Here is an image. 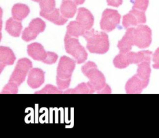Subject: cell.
Instances as JSON below:
<instances>
[{"instance_id":"cell-9","label":"cell","mask_w":159,"mask_h":138,"mask_svg":"<svg viewBox=\"0 0 159 138\" xmlns=\"http://www.w3.org/2000/svg\"><path fill=\"white\" fill-rule=\"evenodd\" d=\"M45 22L40 18L32 19L29 26L25 28L22 33V39L25 42L34 40L37 35L44 31L45 29Z\"/></svg>"},{"instance_id":"cell-11","label":"cell","mask_w":159,"mask_h":138,"mask_svg":"<svg viewBox=\"0 0 159 138\" xmlns=\"http://www.w3.org/2000/svg\"><path fill=\"white\" fill-rule=\"evenodd\" d=\"M148 84V82L143 80L135 74L127 81L125 90L127 94H139L147 86Z\"/></svg>"},{"instance_id":"cell-26","label":"cell","mask_w":159,"mask_h":138,"mask_svg":"<svg viewBox=\"0 0 159 138\" xmlns=\"http://www.w3.org/2000/svg\"><path fill=\"white\" fill-rule=\"evenodd\" d=\"M18 85L12 81H9L3 88L1 94H17L18 93Z\"/></svg>"},{"instance_id":"cell-22","label":"cell","mask_w":159,"mask_h":138,"mask_svg":"<svg viewBox=\"0 0 159 138\" xmlns=\"http://www.w3.org/2000/svg\"><path fill=\"white\" fill-rule=\"evenodd\" d=\"M94 93L88 82L81 83L75 88L66 89L63 91L64 94H92Z\"/></svg>"},{"instance_id":"cell-29","label":"cell","mask_w":159,"mask_h":138,"mask_svg":"<svg viewBox=\"0 0 159 138\" xmlns=\"http://www.w3.org/2000/svg\"><path fill=\"white\" fill-rule=\"evenodd\" d=\"M153 67L155 69H159V47L157 48L153 55Z\"/></svg>"},{"instance_id":"cell-31","label":"cell","mask_w":159,"mask_h":138,"mask_svg":"<svg viewBox=\"0 0 159 138\" xmlns=\"http://www.w3.org/2000/svg\"><path fill=\"white\" fill-rule=\"evenodd\" d=\"M97 93H102V94H109V93H111V88L108 86V85H106L105 86L99 91L97 92Z\"/></svg>"},{"instance_id":"cell-20","label":"cell","mask_w":159,"mask_h":138,"mask_svg":"<svg viewBox=\"0 0 159 138\" xmlns=\"http://www.w3.org/2000/svg\"><path fill=\"white\" fill-rule=\"evenodd\" d=\"M76 6V4L72 1L63 0L60 10L65 17L67 19L72 18L77 11Z\"/></svg>"},{"instance_id":"cell-6","label":"cell","mask_w":159,"mask_h":138,"mask_svg":"<svg viewBox=\"0 0 159 138\" xmlns=\"http://www.w3.org/2000/svg\"><path fill=\"white\" fill-rule=\"evenodd\" d=\"M32 68V63L27 58H20L10 76L9 81H12L20 86L25 80L26 76Z\"/></svg>"},{"instance_id":"cell-27","label":"cell","mask_w":159,"mask_h":138,"mask_svg":"<svg viewBox=\"0 0 159 138\" xmlns=\"http://www.w3.org/2000/svg\"><path fill=\"white\" fill-rule=\"evenodd\" d=\"M148 5V0H134L132 8L145 11Z\"/></svg>"},{"instance_id":"cell-18","label":"cell","mask_w":159,"mask_h":138,"mask_svg":"<svg viewBox=\"0 0 159 138\" xmlns=\"http://www.w3.org/2000/svg\"><path fill=\"white\" fill-rule=\"evenodd\" d=\"M5 29L11 36L18 37L20 35L22 25L20 21H19L13 17H10L6 22Z\"/></svg>"},{"instance_id":"cell-13","label":"cell","mask_w":159,"mask_h":138,"mask_svg":"<svg viewBox=\"0 0 159 138\" xmlns=\"http://www.w3.org/2000/svg\"><path fill=\"white\" fill-rule=\"evenodd\" d=\"M134 27H129L122 37V38L118 42L117 48L119 50V53H125L130 52L134 45Z\"/></svg>"},{"instance_id":"cell-7","label":"cell","mask_w":159,"mask_h":138,"mask_svg":"<svg viewBox=\"0 0 159 138\" xmlns=\"http://www.w3.org/2000/svg\"><path fill=\"white\" fill-rule=\"evenodd\" d=\"M133 35L134 45L140 48L149 47L152 42V30L147 25L139 24L134 27Z\"/></svg>"},{"instance_id":"cell-21","label":"cell","mask_w":159,"mask_h":138,"mask_svg":"<svg viewBox=\"0 0 159 138\" xmlns=\"http://www.w3.org/2000/svg\"><path fill=\"white\" fill-rule=\"evenodd\" d=\"M86 29L76 21H71L66 26V33L71 37L78 38L83 36L86 32Z\"/></svg>"},{"instance_id":"cell-2","label":"cell","mask_w":159,"mask_h":138,"mask_svg":"<svg viewBox=\"0 0 159 138\" xmlns=\"http://www.w3.org/2000/svg\"><path fill=\"white\" fill-rule=\"evenodd\" d=\"M75 68V60L65 55L60 57L57 68L56 76L57 85L60 90H65L68 88Z\"/></svg>"},{"instance_id":"cell-15","label":"cell","mask_w":159,"mask_h":138,"mask_svg":"<svg viewBox=\"0 0 159 138\" xmlns=\"http://www.w3.org/2000/svg\"><path fill=\"white\" fill-rule=\"evenodd\" d=\"M76 21H78L86 30L91 29L94 24V17L91 12L84 7L78 9Z\"/></svg>"},{"instance_id":"cell-25","label":"cell","mask_w":159,"mask_h":138,"mask_svg":"<svg viewBox=\"0 0 159 138\" xmlns=\"http://www.w3.org/2000/svg\"><path fill=\"white\" fill-rule=\"evenodd\" d=\"M35 94H62L63 92L60 90L58 87H56L52 85H47L41 90L35 91Z\"/></svg>"},{"instance_id":"cell-32","label":"cell","mask_w":159,"mask_h":138,"mask_svg":"<svg viewBox=\"0 0 159 138\" xmlns=\"http://www.w3.org/2000/svg\"><path fill=\"white\" fill-rule=\"evenodd\" d=\"M70 1H72L74 2H75L76 4V5H80V4H82L84 3V2L85 1V0H70Z\"/></svg>"},{"instance_id":"cell-16","label":"cell","mask_w":159,"mask_h":138,"mask_svg":"<svg viewBox=\"0 0 159 138\" xmlns=\"http://www.w3.org/2000/svg\"><path fill=\"white\" fill-rule=\"evenodd\" d=\"M16 60L13 51L7 47H0V70L1 73L7 65H12Z\"/></svg>"},{"instance_id":"cell-12","label":"cell","mask_w":159,"mask_h":138,"mask_svg":"<svg viewBox=\"0 0 159 138\" xmlns=\"http://www.w3.org/2000/svg\"><path fill=\"white\" fill-rule=\"evenodd\" d=\"M45 81V73L39 68H32L27 77V84L32 89L39 88Z\"/></svg>"},{"instance_id":"cell-1","label":"cell","mask_w":159,"mask_h":138,"mask_svg":"<svg viewBox=\"0 0 159 138\" xmlns=\"http://www.w3.org/2000/svg\"><path fill=\"white\" fill-rule=\"evenodd\" d=\"M83 37L87 42L86 48L89 52L97 54H104L109 48L107 34L105 32L98 31L91 29L86 32Z\"/></svg>"},{"instance_id":"cell-19","label":"cell","mask_w":159,"mask_h":138,"mask_svg":"<svg viewBox=\"0 0 159 138\" xmlns=\"http://www.w3.org/2000/svg\"><path fill=\"white\" fill-rule=\"evenodd\" d=\"M29 7L27 5L22 3L15 4L11 11L12 17L19 21H21L25 19L29 15Z\"/></svg>"},{"instance_id":"cell-5","label":"cell","mask_w":159,"mask_h":138,"mask_svg":"<svg viewBox=\"0 0 159 138\" xmlns=\"http://www.w3.org/2000/svg\"><path fill=\"white\" fill-rule=\"evenodd\" d=\"M64 44L66 53L71 55L78 64L83 63L86 60L88 53L77 38L71 37L66 34L64 38Z\"/></svg>"},{"instance_id":"cell-17","label":"cell","mask_w":159,"mask_h":138,"mask_svg":"<svg viewBox=\"0 0 159 138\" xmlns=\"http://www.w3.org/2000/svg\"><path fill=\"white\" fill-rule=\"evenodd\" d=\"M40 15L47 20L58 25H62L68 21V19L65 17L61 14L60 10L57 8H55L50 12H43L40 11Z\"/></svg>"},{"instance_id":"cell-14","label":"cell","mask_w":159,"mask_h":138,"mask_svg":"<svg viewBox=\"0 0 159 138\" xmlns=\"http://www.w3.org/2000/svg\"><path fill=\"white\" fill-rule=\"evenodd\" d=\"M27 51L32 58L37 61H41L43 63L45 62L48 55V52L45 51L42 44L37 42L28 45Z\"/></svg>"},{"instance_id":"cell-30","label":"cell","mask_w":159,"mask_h":138,"mask_svg":"<svg viewBox=\"0 0 159 138\" xmlns=\"http://www.w3.org/2000/svg\"><path fill=\"white\" fill-rule=\"evenodd\" d=\"M108 6L119 7L122 4V0H106Z\"/></svg>"},{"instance_id":"cell-8","label":"cell","mask_w":159,"mask_h":138,"mask_svg":"<svg viewBox=\"0 0 159 138\" xmlns=\"http://www.w3.org/2000/svg\"><path fill=\"white\" fill-rule=\"evenodd\" d=\"M120 15L117 11L112 9H106L100 21V27L104 32H111L119 24Z\"/></svg>"},{"instance_id":"cell-4","label":"cell","mask_w":159,"mask_h":138,"mask_svg":"<svg viewBox=\"0 0 159 138\" xmlns=\"http://www.w3.org/2000/svg\"><path fill=\"white\" fill-rule=\"evenodd\" d=\"M81 71L88 78V83L94 92L99 91L106 85L103 73L98 69L94 62L91 61L86 62L82 66Z\"/></svg>"},{"instance_id":"cell-10","label":"cell","mask_w":159,"mask_h":138,"mask_svg":"<svg viewBox=\"0 0 159 138\" xmlns=\"http://www.w3.org/2000/svg\"><path fill=\"white\" fill-rule=\"evenodd\" d=\"M145 22L146 17L145 12L135 8H132L122 18V25L125 29L131 26H137Z\"/></svg>"},{"instance_id":"cell-23","label":"cell","mask_w":159,"mask_h":138,"mask_svg":"<svg viewBox=\"0 0 159 138\" xmlns=\"http://www.w3.org/2000/svg\"><path fill=\"white\" fill-rule=\"evenodd\" d=\"M150 73L151 69L150 67V62H143L138 64L136 75H137L141 79L149 83Z\"/></svg>"},{"instance_id":"cell-24","label":"cell","mask_w":159,"mask_h":138,"mask_svg":"<svg viewBox=\"0 0 159 138\" xmlns=\"http://www.w3.org/2000/svg\"><path fill=\"white\" fill-rule=\"evenodd\" d=\"M37 2L40 5V11L43 12H50L55 8V0H32Z\"/></svg>"},{"instance_id":"cell-28","label":"cell","mask_w":159,"mask_h":138,"mask_svg":"<svg viewBox=\"0 0 159 138\" xmlns=\"http://www.w3.org/2000/svg\"><path fill=\"white\" fill-rule=\"evenodd\" d=\"M58 59V55L56 53L53 52H48V55L47 58L44 62L45 64L52 65L55 63Z\"/></svg>"},{"instance_id":"cell-3","label":"cell","mask_w":159,"mask_h":138,"mask_svg":"<svg viewBox=\"0 0 159 138\" xmlns=\"http://www.w3.org/2000/svg\"><path fill=\"white\" fill-rule=\"evenodd\" d=\"M152 52L149 50H141L137 52H129L119 53L113 60V64L117 68H125L130 64H139L143 62H150Z\"/></svg>"}]
</instances>
